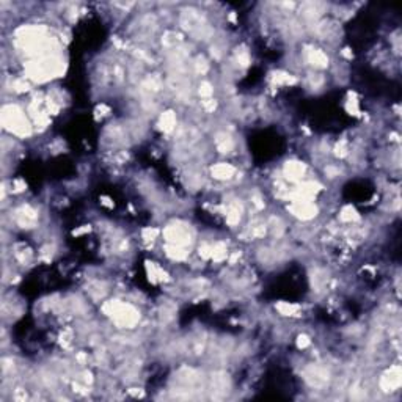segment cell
Listing matches in <instances>:
<instances>
[{
	"label": "cell",
	"mask_w": 402,
	"mask_h": 402,
	"mask_svg": "<svg viewBox=\"0 0 402 402\" xmlns=\"http://www.w3.org/2000/svg\"><path fill=\"white\" fill-rule=\"evenodd\" d=\"M4 128L17 137H29L32 134V124L29 123L26 113L17 105H5L2 113Z\"/></svg>",
	"instance_id": "1"
},
{
	"label": "cell",
	"mask_w": 402,
	"mask_h": 402,
	"mask_svg": "<svg viewBox=\"0 0 402 402\" xmlns=\"http://www.w3.org/2000/svg\"><path fill=\"white\" fill-rule=\"evenodd\" d=\"M379 387L384 393L397 391L400 387V368L396 365V366H391L388 371H385L379 380Z\"/></svg>",
	"instance_id": "2"
},
{
	"label": "cell",
	"mask_w": 402,
	"mask_h": 402,
	"mask_svg": "<svg viewBox=\"0 0 402 402\" xmlns=\"http://www.w3.org/2000/svg\"><path fill=\"white\" fill-rule=\"evenodd\" d=\"M288 209H291L292 214L302 220H311L317 214V207L313 201H292L291 207Z\"/></svg>",
	"instance_id": "3"
},
{
	"label": "cell",
	"mask_w": 402,
	"mask_h": 402,
	"mask_svg": "<svg viewBox=\"0 0 402 402\" xmlns=\"http://www.w3.org/2000/svg\"><path fill=\"white\" fill-rule=\"evenodd\" d=\"M305 172H306V167L303 162H297V160H291L285 165V176L292 181V182H300L305 176Z\"/></svg>",
	"instance_id": "4"
},
{
	"label": "cell",
	"mask_w": 402,
	"mask_h": 402,
	"mask_svg": "<svg viewBox=\"0 0 402 402\" xmlns=\"http://www.w3.org/2000/svg\"><path fill=\"white\" fill-rule=\"evenodd\" d=\"M306 61L314 69H324L328 66V57L321 49H314V48L308 49L306 51Z\"/></svg>",
	"instance_id": "5"
},
{
	"label": "cell",
	"mask_w": 402,
	"mask_h": 402,
	"mask_svg": "<svg viewBox=\"0 0 402 402\" xmlns=\"http://www.w3.org/2000/svg\"><path fill=\"white\" fill-rule=\"evenodd\" d=\"M234 173H236V168L226 162H219L210 167V175H212L214 179H219V181H229L234 176Z\"/></svg>",
	"instance_id": "6"
},
{
	"label": "cell",
	"mask_w": 402,
	"mask_h": 402,
	"mask_svg": "<svg viewBox=\"0 0 402 402\" xmlns=\"http://www.w3.org/2000/svg\"><path fill=\"white\" fill-rule=\"evenodd\" d=\"M216 148L219 153L228 154L232 151V148H234V141H232V138L226 132H219L216 135Z\"/></svg>",
	"instance_id": "7"
},
{
	"label": "cell",
	"mask_w": 402,
	"mask_h": 402,
	"mask_svg": "<svg viewBox=\"0 0 402 402\" xmlns=\"http://www.w3.org/2000/svg\"><path fill=\"white\" fill-rule=\"evenodd\" d=\"M160 124L165 132H172L176 128V116L173 112H165L160 115Z\"/></svg>",
	"instance_id": "8"
},
{
	"label": "cell",
	"mask_w": 402,
	"mask_h": 402,
	"mask_svg": "<svg viewBox=\"0 0 402 402\" xmlns=\"http://www.w3.org/2000/svg\"><path fill=\"white\" fill-rule=\"evenodd\" d=\"M340 220L344 222V223H355L357 220H360V216H358V212L355 210L353 206H346V207L341 210Z\"/></svg>",
	"instance_id": "9"
},
{
	"label": "cell",
	"mask_w": 402,
	"mask_h": 402,
	"mask_svg": "<svg viewBox=\"0 0 402 402\" xmlns=\"http://www.w3.org/2000/svg\"><path fill=\"white\" fill-rule=\"evenodd\" d=\"M277 310L283 314V316H295L299 313L300 306L299 305H294V303H288V302H281Z\"/></svg>",
	"instance_id": "10"
},
{
	"label": "cell",
	"mask_w": 402,
	"mask_h": 402,
	"mask_svg": "<svg viewBox=\"0 0 402 402\" xmlns=\"http://www.w3.org/2000/svg\"><path fill=\"white\" fill-rule=\"evenodd\" d=\"M198 93H200L201 98H210L214 94V88H212V85H210L209 82H201Z\"/></svg>",
	"instance_id": "11"
},
{
	"label": "cell",
	"mask_w": 402,
	"mask_h": 402,
	"mask_svg": "<svg viewBox=\"0 0 402 402\" xmlns=\"http://www.w3.org/2000/svg\"><path fill=\"white\" fill-rule=\"evenodd\" d=\"M157 234H159V229H156V228H145L141 232L145 241H154L157 238Z\"/></svg>",
	"instance_id": "12"
},
{
	"label": "cell",
	"mask_w": 402,
	"mask_h": 402,
	"mask_svg": "<svg viewBox=\"0 0 402 402\" xmlns=\"http://www.w3.org/2000/svg\"><path fill=\"white\" fill-rule=\"evenodd\" d=\"M311 344V338L310 336H306V335H299V338H297V347L299 349H306L308 346Z\"/></svg>",
	"instance_id": "13"
}]
</instances>
